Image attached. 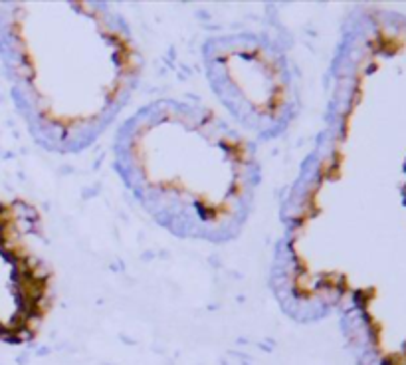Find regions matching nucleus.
Here are the masks:
<instances>
[{
  "label": "nucleus",
  "mask_w": 406,
  "mask_h": 365,
  "mask_svg": "<svg viewBox=\"0 0 406 365\" xmlns=\"http://www.w3.org/2000/svg\"><path fill=\"white\" fill-rule=\"evenodd\" d=\"M0 54L28 129L58 155L93 145L143 70L127 20L105 2L0 4Z\"/></svg>",
  "instance_id": "1"
},
{
  "label": "nucleus",
  "mask_w": 406,
  "mask_h": 365,
  "mask_svg": "<svg viewBox=\"0 0 406 365\" xmlns=\"http://www.w3.org/2000/svg\"><path fill=\"white\" fill-rule=\"evenodd\" d=\"M113 165L155 224L210 244L242 233L261 181L254 141L214 109L179 98L149 101L121 123Z\"/></svg>",
  "instance_id": "2"
},
{
  "label": "nucleus",
  "mask_w": 406,
  "mask_h": 365,
  "mask_svg": "<svg viewBox=\"0 0 406 365\" xmlns=\"http://www.w3.org/2000/svg\"><path fill=\"white\" fill-rule=\"evenodd\" d=\"M204 72L216 100L242 133L274 139L297 116V72L270 36L234 32L212 36L202 46Z\"/></svg>",
  "instance_id": "3"
},
{
  "label": "nucleus",
  "mask_w": 406,
  "mask_h": 365,
  "mask_svg": "<svg viewBox=\"0 0 406 365\" xmlns=\"http://www.w3.org/2000/svg\"><path fill=\"white\" fill-rule=\"evenodd\" d=\"M54 292L38 211L0 200V339H34L54 306Z\"/></svg>",
  "instance_id": "4"
}]
</instances>
